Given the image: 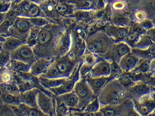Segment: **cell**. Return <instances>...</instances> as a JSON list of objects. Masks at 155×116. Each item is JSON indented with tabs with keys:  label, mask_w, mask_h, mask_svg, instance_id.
I'll list each match as a JSON object with an SVG mask.
<instances>
[{
	"label": "cell",
	"mask_w": 155,
	"mask_h": 116,
	"mask_svg": "<svg viewBox=\"0 0 155 116\" xmlns=\"http://www.w3.org/2000/svg\"><path fill=\"white\" fill-rule=\"evenodd\" d=\"M55 100H56V108H55L56 115L64 116V115H69L71 110L68 108L64 103L61 102V101L56 99V98H55Z\"/></svg>",
	"instance_id": "cell-33"
},
{
	"label": "cell",
	"mask_w": 155,
	"mask_h": 116,
	"mask_svg": "<svg viewBox=\"0 0 155 116\" xmlns=\"http://www.w3.org/2000/svg\"><path fill=\"white\" fill-rule=\"evenodd\" d=\"M151 58H146V59H144L142 62L140 61L137 67L134 70H137L140 72L145 73V72L151 70Z\"/></svg>",
	"instance_id": "cell-37"
},
{
	"label": "cell",
	"mask_w": 155,
	"mask_h": 116,
	"mask_svg": "<svg viewBox=\"0 0 155 116\" xmlns=\"http://www.w3.org/2000/svg\"><path fill=\"white\" fill-rule=\"evenodd\" d=\"M53 61L51 57H37L31 65L30 73L35 77H40L45 73Z\"/></svg>",
	"instance_id": "cell-11"
},
{
	"label": "cell",
	"mask_w": 155,
	"mask_h": 116,
	"mask_svg": "<svg viewBox=\"0 0 155 116\" xmlns=\"http://www.w3.org/2000/svg\"><path fill=\"white\" fill-rule=\"evenodd\" d=\"M51 92L40 90L37 95V106L45 115H56V100L50 95Z\"/></svg>",
	"instance_id": "cell-6"
},
{
	"label": "cell",
	"mask_w": 155,
	"mask_h": 116,
	"mask_svg": "<svg viewBox=\"0 0 155 116\" xmlns=\"http://www.w3.org/2000/svg\"><path fill=\"white\" fill-rule=\"evenodd\" d=\"M40 90L38 88H33L20 92L19 93L20 102L33 107H38L37 95Z\"/></svg>",
	"instance_id": "cell-18"
},
{
	"label": "cell",
	"mask_w": 155,
	"mask_h": 116,
	"mask_svg": "<svg viewBox=\"0 0 155 116\" xmlns=\"http://www.w3.org/2000/svg\"><path fill=\"white\" fill-rule=\"evenodd\" d=\"M40 29L41 28L38 27H35V26L31 27L30 30L28 31V33L25 40V43L27 45L31 46V47H33L36 44L37 39H38Z\"/></svg>",
	"instance_id": "cell-26"
},
{
	"label": "cell",
	"mask_w": 155,
	"mask_h": 116,
	"mask_svg": "<svg viewBox=\"0 0 155 116\" xmlns=\"http://www.w3.org/2000/svg\"><path fill=\"white\" fill-rule=\"evenodd\" d=\"M153 43V39L149 36H140L137 41L134 43L133 47V48H139V49H145Z\"/></svg>",
	"instance_id": "cell-27"
},
{
	"label": "cell",
	"mask_w": 155,
	"mask_h": 116,
	"mask_svg": "<svg viewBox=\"0 0 155 116\" xmlns=\"http://www.w3.org/2000/svg\"><path fill=\"white\" fill-rule=\"evenodd\" d=\"M114 75H110L109 76H102V77H86L85 79L87 83L89 85L90 88L93 90L94 94L97 96L98 93L101 90L104 86L108 82L113 78H114Z\"/></svg>",
	"instance_id": "cell-15"
},
{
	"label": "cell",
	"mask_w": 155,
	"mask_h": 116,
	"mask_svg": "<svg viewBox=\"0 0 155 116\" xmlns=\"http://www.w3.org/2000/svg\"><path fill=\"white\" fill-rule=\"evenodd\" d=\"M11 60V53L2 48L0 50V68L7 66Z\"/></svg>",
	"instance_id": "cell-38"
},
{
	"label": "cell",
	"mask_w": 155,
	"mask_h": 116,
	"mask_svg": "<svg viewBox=\"0 0 155 116\" xmlns=\"http://www.w3.org/2000/svg\"><path fill=\"white\" fill-rule=\"evenodd\" d=\"M0 101L7 105H18L20 103L19 94H14L0 90Z\"/></svg>",
	"instance_id": "cell-23"
},
{
	"label": "cell",
	"mask_w": 155,
	"mask_h": 116,
	"mask_svg": "<svg viewBox=\"0 0 155 116\" xmlns=\"http://www.w3.org/2000/svg\"><path fill=\"white\" fill-rule=\"evenodd\" d=\"M12 6V2L5 1V0H0V12L7 13Z\"/></svg>",
	"instance_id": "cell-40"
},
{
	"label": "cell",
	"mask_w": 155,
	"mask_h": 116,
	"mask_svg": "<svg viewBox=\"0 0 155 116\" xmlns=\"http://www.w3.org/2000/svg\"><path fill=\"white\" fill-rule=\"evenodd\" d=\"M100 106L119 105L127 98V90L117 77L110 79L97 95Z\"/></svg>",
	"instance_id": "cell-1"
},
{
	"label": "cell",
	"mask_w": 155,
	"mask_h": 116,
	"mask_svg": "<svg viewBox=\"0 0 155 116\" xmlns=\"http://www.w3.org/2000/svg\"><path fill=\"white\" fill-rule=\"evenodd\" d=\"M72 90L76 93L79 99V103L77 107L78 110H83L86 105L96 97L85 79L82 77L76 82Z\"/></svg>",
	"instance_id": "cell-4"
},
{
	"label": "cell",
	"mask_w": 155,
	"mask_h": 116,
	"mask_svg": "<svg viewBox=\"0 0 155 116\" xmlns=\"http://www.w3.org/2000/svg\"><path fill=\"white\" fill-rule=\"evenodd\" d=\"M118 105H104L101 106L99 110L102 115L106 116H113V115H120L118 108Z\"/></svg>",
	"instance_id": "cell-31"
},
{
	"label": "cell",
	"mask_w": 155,
	"mask_h": 116,
	"mask_svg": "<svg viewBox=\"0 0 155 116\" xmlns=\"http://www.w3.org/2000/svg\"><path fill=\"white\" fill-rule=\"evenodd\" d=\"M129 29V27H120L113 24H109L104 27V31L114 41L117 42L124 40Z\"/></svg>",
	"instance_id": "cell-14"
},
{
	"label": "cell",
	"mask_w": 155,
	"mask_h": 116,
	"mask_svg": "<svg viewBox=\"0 0 155 116\" xmlns=\"http://www.w3.org/2000/svg\"><path fill=\"white\" fill-rule=\"evenodd\" d=\"M56 99L64 103L71 110H77L79 103L78 97L73 90L56 96Z\"/></svg>",
	"instance_id": "cell-19"
},
{
	"label": "cell",
	"mask_w": 155,
	"mask_h": 116,
	"mask_svg": "<svg viewBox=\"0 0 155 116\" xmlns=\"http://www.w3.org/2000/svg\"><path fill=\"white\" fill-rule=\"evenodd\" d=\"M0 90L14 94H19L20 93L16 82L8 83H0Z\"/></svg>",
	"instance_id": "cell-36"
},
{
	"label": "cell",
	"mask_w": 155,
	"mask_h": 116,
	"mask_svg": "<svg viewBox=\"0 0 155 116\" xmlns=\"http://www.w3.org/2000/svg\"><path fill=\"white\" fill-rule=\"evenodd\" d=\"M112 7L115 11H122L125 8V3L123 0H117L113 3Z\"/></svg>",
	"instance_id": "cell-41"
},
{
	"label": "cell",
	"mask_w": 155,
	"mask_h": 116,
	"mask_svg": "<svg viewBox=\"0 0 155 116\" xmlns=\"http://www.w3.org/2000/svg\"><path fill=\"white\" fill-rule=\"evenodd\" d=\"M118 79L120 81V83L122 84L126 89L129 88L130 85H132L134 83L133 77L126 74L119 76V77H118Z\"/></svg>",
	"instance_id": "cell-39"
},
{
	"label": "cell",
	"mask_w": 155,
	"mask_h": 116,
	"mask_svg": "<svg viewBox=\"0 0 155 116\" xmlns=\"http://www.w3.org/2000/svg\"><path fill=\"white\" fill-rule=\"evenodd\" d=\"M113 40L104 31L100 30L87 37L85 47L87 50L98 56H104L113 48Z\"/></svg>",
	"instance_id": "cell-3"
},
{
	"label": "cell",
	"mask_w": 155,
	"mask_h": 116,
	"mask_svg": "<svg viewBox=\"0 0 155 116\" xmlns=\"http://www.w3.org/2000/svg\"><path fill=\"white\" fill-rule=\"evenodd\" d=\"M140 23H141V25L144 29L146 28L149 30V29L152 28L153 27V23L151 22V21L147 19H145L143 21L140 22Z\"/></svg>",
	"instance_id": "cell-43"
},
{
	"label": "cell",
	"mask_w": 155,
	"mask_h": 116,
	"mask_svg": "<svg viewBox=\"0 0 155 116\" xmlns=\"http://www.w3.org/2000/svg\"><path fill=\"white\" fill-rule=\"evenodd\" d=\"M127 89L129 95L133 97L134 100H137L141 97L151 92V86L143 81L134 83Z\"/></svg>",
	"instance_id": "cell-16"
},
{
	"label": "cell",
	"mask_w": 155,
	"mask_h": 116,
	"mask_svg": "<svg viewBox=\"0 0 155 116\" xmlns=\"http://www.w3.org/2000/svg\"><path fill=\"white\" fill-rule=\"evenodd\" d=\"M8 69L14 73H21V72H30L31 65L21 61L11 59L6 66Z\"/></svg>",
	"instance_id": "cell-21"
},
{
	"label": "cell",
	"mask_w": 155,
	"mask_h": 116,
	"mask_svg": "<svg viewBox=\"0 0 155 116\" xmlns=\"http://www.w3.org/2000/svg\"><path fill=\"white\" fill-rule=\"evenodd\" d=\"M100 104L97 96L86 105L83 110L84 112L89 113L90 115H102L99 111L100 108Z\"/></svg>",
	"instance_id": "cell-24"
},
{
	"label": "cell",
	"mask_w": 155,
	"mask_h": 116,
	"mask_svg": "<svg viewBox=\"0 0 155 116\" xmlns=\"http://www.w3.org/2000/svg\"><path fill=\"white\" fill-rule=\"evenodd\" d=\"M82 56H83V64L91 67L93 66L97 61H98V58L96 56L97 55L87 50V52H84Z\"/></svg>",
	"instance_id": "cell-32"
},
{
	"label": "cell",
	"mask_w": 155,
	"mask_h": 116,
	"mask_svg": "<svg viewBox=\"0 0 155 116\" xmlns=\"http://www.w3.org/2000/svg\"><path fill=\"white\" fill-rule=\"evenodd\" d=\"M140 61V58L133 51L120 58L118 63L120 69L124 72L133 71Z\"/></svg>",
	"instance_id": "cell-12"
},
{
	"label": "cell",
	"mask_w": 155,
	"mask_h": 116,
	"mask_svg": "<svg viewBox=\"0 0 155 116\" xmlns=\"http://www.w3.org/2000/svg\"><path fill=\"white\" fill-rule=\"evenodd\" d=\"M154 97L151 92L134 100V108L138 115H149L154 112Z\"/></svg>",
	"instance_id": "cell-8"
},
{
	"label": "cell",
	"mask_w": 155,
	"mask_h": 116,
	"mask_svg": "<svg viewBox=\"0 0 155 116\" xmlns=\"http://www.w3.org/2000/svg\"><path fill=\"white\" fill-rule=\"evenodd\" d=\"M110 75H112V63L108 60H101L95 63L86 77H94Z\"/></svg>",
	"instance_id": "cell-10"
},
{
	"label": "cell",
	"mask_w": 155,
	"mask_h": 116,
	"mask_svg": "<svg viewBox=\"0 0 155 116\" xmlns=\"http://www.w3.org/2000/svg\"><path fill=\"white\" fill-rule=\"evenodd\" d=\"M54 3L55 11L60 14H70V5L62 0H52Z\"/></svg>",
	"instance_id": "cell-29"
},
{
	"label": "cell",
	"mask_w": 155,
	"mask_h": 116,
	"mask_svg": "<svg viewBox=\"0 0 155 116\" xmlns=\"http://www.w3.org/2000/svg\"><path fill=\"white\" fill-rule=\"evenodd\" d=\"M2 48V40L0 39V50Z\"/></svg>",
	"instance_id": "cell-46"
},
{
	"label": "cell",
	"mask_w": 155,
	"mask_h": 116,
	"mask_svg": "<svg viewBox=\"0 0 155 116\" xmlns=\"http://www.w3.org/2000/svg\"><path fill=\"white\" fill-rule=\"evenodd\" d=\"M123 1H124V0H123Z\"/></svg>",
	"instance_id": "cell-50"
},
{
	"label": "cell",
	"mask_w": 155,
	"mask_h": 116,
	"mask_svg": "<svg viewBox=\"0 0 155 116\" xmlns=\"http://www.w3.org/2000/svg\"><path fill=\"white\" fill-rule=\"evenodd\" d=\"M37 58L32 47L24 43L11 53V59L21 61L31 65Z\"/></svg>",
	"instance_id": "cell-7"
},
{
	"label": "cell",
	"mask_w": 155,
	"mask_h": 116,
	"mask_svg": "<svg viewBox=\"0 0 155 116\" xmlns=\"http://www.w3.org/2000/svg\"><path fill=\"white\" fill-rule=\"evenodd\" d=\"M5 1H8V2H12L14 0H5Z\"/></svg>",
	"instance_id": "cell-47"
},
{
	"label": "cell",
	"mask_w": 155,
	"mask_h": 116,
	"mask_svg": "<svg viewBox=\"0 0 155 116\" xmlns=\"http://www.w3.org/2000/svg\"><path fill=\"white\" fill-rule=\"evenodd\" d=\"M141 31V29L138 28H135L134 30H129V29L127 34L124 39V40H125V41L127 42L130 47H133L134 43L137 41L139 37L142 35Z\"/></svg>",
	"instance_id": "cell-30"
},
{
	"label": "cell",
	"mask_w": 155,
	"mask_h": 116,
	"mask_svg": "<svg viewBox=\"0 0 155 116\" xmlns=\"http://www.w3.org/2000/svg\"><path fill=\"white\" fill-rule=\"evenodd\" d=\"M0 83H1V82H0Z\"/></svg>",
	"instance_id": "cell-49"
},
{
	"label": "cell",
	"mask_w": 155,
	"mask_h": 116,
	"mask_svg": "<svg viewBox=\"0 0 155 116\" xmlns=\"http://www.w3.org/2000/svg\"><path fill=\"white\" fill-rule=\"evenodd\" d=\"M67 77H58V78H47L44 77H38L39 83L42 86L43 88L49 89L51 88L58 86L62 84L67 79Z\"/></svg>",
	"instance_id": "cell-22"
},
{
	"label": "cell",
	"mask_w": 155,
	"mask_h": 116,
	"mask_svg": "<svg viewBox=\"0 0 155 116\" xmlns=\"http://www.w3.org/2000/svg\"><path fill=\"white\" fill-rule=\"evenodd\" d=\"M29 21H30L32 26H35L40 28H42L47 25V24L50 23V21L47 18L43 17V16H39L35 18H28Z\"/></svg>",
	"instance_id": "cell-35"
},
{
	"label": "cell",
	"mask_w": 155,
	"mask_h": 116,
	"mask_svg": "<svg viewBox=\"0 0 155 116\" xmlns=\"http://www.w3.org/2000/svg\"><path fill=\"white\" fill-rule=\"evenodd\" d=\"M55 26L48 23L41 28L36 44L32 47L37 57H50V52L55 45Z\"/></svg>",
	"instance_id": "cell-2"
},
{
	"label": "cell",
	"mask_w": 155,
	"mask_h": 116,
	"mask_svg": "<svg viewBox=\"0 0 155 116\" xmlns=\"http://www.w3.org/2000/svg\"><path fill=\"white\" fill-rule=\"evenodd\" d=\"M132 48V47H130L127 42L124 40L114 43L112 52L113 60L115 63H118L120 58L131 52Z\"/></svg>",
	"instance_id": "cell-17"
},
{
	"label": "cell",
	"mask_w": 155,
	"mask_h": 116,
	"mask_svg": "<svg viewBox=\"0 0 155 116\" xmlns=\"http://www.w3.org/2000/svg\"><path fill=\"white\" fill-rule=\"evenodd\" d=\"M32 25L28 18L24 16H16L10 27L8 36H13L25 41L26 37Z\"/></svg>",
	"instance_id": "cell-5"
},
{
	"label": "cell",
	"mask_w": 155,
	"mask_h": 116,
	"mask_svg": "<svg viewBox=\"0 0 155 116\" xmlns=\"http://www.w3.org/2000/svg\"><path fill=\"white\" fill-rule=\"evenodd\" d=\"M67 1H69V0H67Z\"/></svg>",
	"instance_id": "cell-48"
},
{
	"label": "cell",
	"mask_w": 155,
	"mask_h": 116,
	"mask_svg": "<svg viewBox=\"0 0 155 116\" xmlns=\"http://www.w3.org/2000/svg\"><path fill=\"white\" fill-rule=\"evenodd\" d=\"M53 63L55 65L61 77H69L72 74L74 65L73 58L68 54V53L54 60Z\"/></svg>",
	"instance_id": "cell-9"
},
{
	"label": "cell",
	"mask_w": 155,
	"mask_h": 116,
	"mask_svg": "<svg viewBox=\"0 0 155 116\" xmlns=\"http://www.w3.org/2000/svg\"><path fill=\"white\" fill-rule=\"evenodd\" d=\"M5 14H6V13H5ZM5 14L0 12V23H1L3 21V20L4 19L5 17Z\"/></svg>",
	"instance_id": "cell-45"
},
{
	"label": "cell",
	"mask_w": 155,
	"mask_h": 116,
	"mask_svg": "<svg viewBox=\"0 0 155 116\" xmlns=\"http://www.w3.org/2000/svg\"><path fill=\"white\" fill-rule=\"evenodd\" d=\"M30 1L32 2H34V3H36L38 4V5H40V4L43 3L45 2L47 0H30Z\"/></svg>",
	"instance_id": "cell-44"
},
{
	"label": "cell",
	"mask_w": 155,
	"mask_h": 116,
	"mask_svg": "<svg viewBox=\"0 0 155 116\" xmlns=\"http://www.w3.org/2000/svg\"><path fill=\"white\" fill-rule=\"evenodd\" d=\"M72 43V38L69 32H65L56 40L54 45V52L60 57L66 54L69 51Z\"/></svg>",
	"instance_id": "cell-13"
},
{
	"label": "cell",
	"mask_w": 155,
	"mask_h": 116,
	"mask_svg": "<svg viewBox=\"0 0 155 116\" xmlns=\"http://www.w3.org/2000/svg\"><path fill=\"white\" fill-rule=\"evenodd\" d=\"M0 82L1 83H8L15 82L14 72L10 70L6 66L0 68Z\"/></svg>",
	"instance_id": "cell-25"
},
{
	"label": "cell",
	"mask_w": 155,
	"mask_h": 116,
	"mask_svg": "<svg viewBox=\"0 0 155 116\" xmlns=\"http://www.w3.org/2000/svg\"><path fill=\"white\" fill-rule=\"evenodd\" d=\"M135 18L137 19V20L140 23L143 21L145 19H146V14L142 11H138L134 14Z\"/></svg>",
	"instance_id": "cell-42"
},
{
	"label": "cell",
	"mask_w": 155,
	"mask_h": 116,
	"mask_svg": "<svg viewBox=\"0 0 155 116\" xmlns=\"http://www.w3.org/2000/svg\"><path fill=\"white\" fill-rule=\"evenodd\" d=\"M113 24L120 27H129L130 19L122 14H117L113 18Z\"/></svg>",
	"instance_id": "cell-34"
},
{
	"label": "cell",
	"mask_w": 155,
	"mask_h": 116,
	"mask_svg": "<svg viewBox=\"0 0 155 116\" xmlns=\"http://www.w3.org/2000/svg\"><path fill=\"white\" fill-rule=\"evenodd\" d=\"M25 41L21 39L13 36H7L4 37L2 41V48L6 51L11 53Z\"/></svg>",
	"instance_id": "cell-20"
},
{
	"label": "cell",
	"mask_w": 155,
	"mask_h": 116,
	"mask_svg": "<svg viewBox=\"0 0 155 116\" xmlns=\"http://www.w3.org/2000/svg\"><path fill=\"white\" fill-rule=\"evenodd\" d=\"M39 16L45 17V14H43L42 10L40 6V5L31 2L30 7H29L28 11L27 12L25 17L30 18Z\"/></svg>",
	"instance_id": "cell-28"
}]
</instances>
